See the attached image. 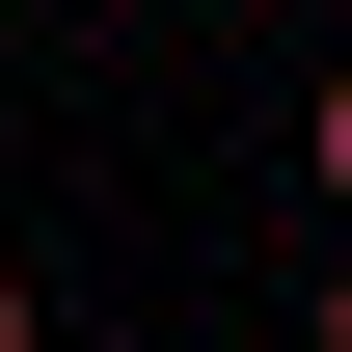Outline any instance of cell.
Listing matches in <instances>:
<instances>
[{
	"mask_svg": "<svg viewBox=\"0 0 352 352\" xmlns=\"http://www.w3.org/2000/svg\"><path fill=\"white\" fill-rule=\"evenodd\" d=\"M298 163H325V217H352V54H325V109H298Z\"/></svg>",
	"mask_w": 352,
	"mask_h": 352,
	"instance_id": "6da1fadb",
	"label": "cell"
},
{
	"mask_svg": "<svg viewBox=\"0 0 352 352\" xmlns=\"http://www.w3.org/2000/svg\"><path fill=\"white\" fill-rule=\"evenodd\" d=\"M0 28H28V0H0Z\"/></svg>",
	"mask_w": 352,
	"mask_h": 352,
	"instance_id": "3957f363",
	"label": "cell"
},
{
	"mask_svg": "<svg viewBox=\"0 0 352 352\" xmlns=\"http://www.w3.org/2000/svg\"><path fill=\"white\" fill-rule=\"evenodd\" d=\"M325 352H352V271H325Z\"/></svg>",
	"mask_w": 352,
	"mask_h": 352,
	"instance_id": "7a4b0ae2",
	"label": "cell"
}]
</instances>
